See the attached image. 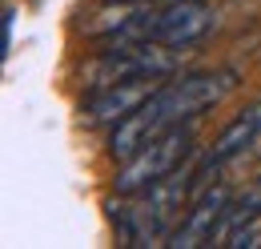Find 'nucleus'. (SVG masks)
I'll list each match as a JSON object with an SVG mask.
<instances>
[{"label": "nucleus", "mask_w": 261, "mask_h": 249, "mask_svg": "<svg viewBox=\"0 0 261 249\" xmlns=\"http://www.w3.org/2000/svg\"><path fill=\"white\" fill-rule=\"evenodd\" d=\"M229 89H233V72H189V77H177V81H169V85H157L125 121L113 124L109 157H113V161H129V157L141 153L149 141H157L161 133L185 124L189 117H197L201 109L217 105Z\"/></svg>", "instance_id": "1"}, {"label": "nucleus", "mask_w": 261, "mask_h": 249, "mask_svg": "<svg viewBox=\"0 0 261 249\" xmlns=\"http://www.w3.org/2000/svg\"><path fill=\"white\" fill-rule=\"evenodd\" d=\"M213 8L205 0H161V4H117L93 12L89 32L105 40H153L165 48H193L213 32Z\"/></svg>", "instance_id": "2"}, {"label": "nucleus", "mask_w": 261, "mask_h": 249, "mask_svg": "<svg viewBox=\"0 0 261 249\" xmlns=\"http://www.w3.org/2000/svg\"><path fill=\"white\" fill-rule=\"evenodd\" d=\"M177 68V48H165L153 40H109V48H100L93 61L81 68L85 85L97 93L121 81H141V77H169Z\"/></svg>", "instance_id": "3"}, {"label": "nucleus", "mask_w": 261, "mask_h": 249, "mask_svg": "<svg viewBox=\"0 0 261 249\" xmlns=\"http://www.w3.org/2000/svg\"><path fill=\"white\" fill-rule=\"evenodd\" d=\"M189 153H193V129H189V124H177V129L161 133V137L149 141L141 153H133L129 161H121L117 193H141V189L157 185L173 169H181V161Z\"/></svg>", "instance_id": "4"}, {"label": "nucleus", "mask_w": 261, "mask_h": 249, "mask_svg": "<svg viewBox=\"0 0 261 249\" xmlns=\"http://www.w3.org/2000/svg\"><path fill=\"white\" fill-rule=\"evenodd\" d=\"M257 137H261V101H257V105H249V109H241V113L221 129V137L205 149V157L197 161V193L209 189V177H213L221 165H229L233 157H241Z\"/></svg>", "instance_id": "5"}, {"label": "nucleus", "mask_w": 261, "mask_h": 249, "mask_svg": "<svg viewBox=\"0 0 261 249\" xmlns=\"http://www.w3.org/2000/svg\"><path fill=\"white\" fill-rule=\"evenodd\" d=\"M229 185H209L201 189V197L193 201V209L185 213V221L177 225V233H173V241L169 245L177 249H193V245H205V241H213V237H221V221L229 213Z\"/></svg>", "instance_id": "6"}, {"label": "nucleus", "mask_w": 261, "mask_h": 249, "mask_svg": "<svg viewBox=\"0 0 261 249\" xmlns=\"http://www.w3.org/2000/svg\"><path fill=\"white\" fill-rule=\"evenodd\" d=\"M153 89H157V77H141V81H121V85L97 89L89 96L81 117H85V124H117V121H125Z\"/></svg>", "instance_id": "7"}, {"label": "nucleus", "mask_w": 261, "mask_h": 249, "mask_svg": "<svg viewBox=\"0 0 261 249\" xmlns=\"http://www.w3.org/2000/svg\"><path fill=\"white\" fill-rule=\"evenodd\" d=\"M257 213H261V173L249 181V189H245L237 201H229V213H225V221H221V237L237 233L245 221H253Z\"/></svg>", "instance_id": "8"}, {"label": "nucleus", "mask_w": 261, "mask_h": 249, "mask_svg": "<svg viewBox=\"0 0 261 249\" xmlns=\"http://www.w3.org/2000/svg\"><path fill=\"white\" fill-rule=\"evenodd\" d=\"M225 245H237V249H253V245H261V213L253 221H245V225H241V229H237V233H229V241Z\"/></svg>", "instance_id": "9"}, {"label": "nucleus", "mask_w": 261, "mask_h": 249, "mask_svg": "<svg viewBox=\"0 0 261 249\" xmlns=\"http://www.w3.org/2000/svg\"><path fill=\"white\" fill-rule=\"evenodd\" d=\"M109 4H161V0H109Z\"/></svg>", "instance_id": "10"}]
</instances>
